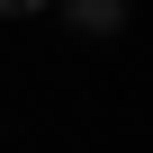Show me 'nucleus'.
<instances>
[{"mask_svg":"<svg viewBox=\"0 0 153 153\" xmlns=\"http://www.w3.org/2000/svg\"><path fill=\"white\" fill-rule=\"evenodd\" d=\"M63 9H72L81 36H117V27H126V0H63Z\"/></svg>","mask_w":153,"mask_h":153,"instance_id":"nucleus-1","label":"nucleus"},{"mask_svg":"<svg viewBox=\"0 0 153 153\" xmlns=\"http://www.w3.org/2000/svg\"><path fill=\"white\" fill-rule=\"evenodd\" d=\"M27 9H45V0H0V18H27Z\"/></svg>","mask_w":153,"mask_h":153,"instance_id":"nucleus-2","label":"nucleus"}]
</instances>
